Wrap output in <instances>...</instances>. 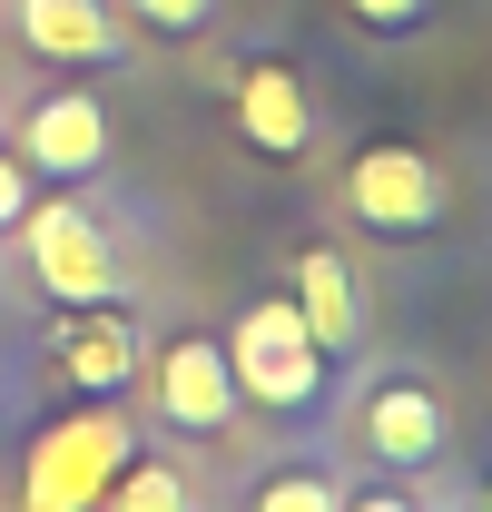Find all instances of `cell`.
I'll return each mask as SVG.
<instances>
[{"mask_svg": "<svg viewBox=\"0 0 492 512\" xmlns=\"http://www.w3.org/2000/svg\"><path fill=\"white\" fill-rule=\"evenodd\" d=\"M227 375H237V404H256V414H276V424H315L325 414V384H335V365H325V345L306 335V316L286 306V296H256L227 335Z\"/></svg>", "mask_w": 492, "mask_h": 512, "instance_id": "obj_1", "label": "cell"}, {"mask_svg": "<svg viewBox=\"0 0 492 512\" xmlns=\"http://www.w3.org/2000/svg\"><path fill=\"white\" fill-rule=\"evenodd\" d=\"M128 453H138V424H128L119 404L60 414V424L30 444V463H20V512H89Z\"/></svg>", "mask_w": 492, "mask_h": 512, "instance_id": "obj_2", "label": "cell"}, {"mask_svg": "<svg viewBox=\"0 0 492 512\" xmlns=\"http://www.w3.org/2000/svg\"><path fill=\"white\" fill-rule=\"evenodd\" d=\"M10 237H20V256H30L40 296H60V306H119L128 296L119 247H109V227H99L79 197H30V217H20Z\"/></svg>", "mask_w": 492, "mask_h": 512, "instance_id": "obj_3", "label": "cell"}, {"mask_svg": "<svg viewBox=\"0 0 492 512\" xmlns=\"http://www.w3.org/2000/svg\"><path fill=\"white\" fill-rule=\"evenodd\" d=\"M345 207H355L365 237H433L453 217V188L414 138H374V148L345 158Z\"/></svg>", "mask_w": 492, "mask_h": 512, "instance_id": "obj_4", "label": "cell"}, {"mask_svg": "<svg viewBox=\"0 0 492 512\" xmlns=\"http://www.w3.org/2000/svg\"><path fill=\"white\" fill-rule=\"evenodd\" d=\"M148 414L168 424V434H227L237 424V375H227V345L207 335V325H178L168 345H148Z\"/></svg>", "mask_w": 492, "mask_h": 512, "instance_id": "obj_5", "label": "cell"}, {"mask_svg": "<svg viewBox=\"0 0 492 512\" xmlns=\"http://www.w3.org/2000/svg\"><path fill=\"white\" fill-rule=\"evenodd\" d=\"M355 444H365V463H384V473H433V463H453V404L433 394L424 375H374L365 404H355Z\"/></svg>", "mask_w": 492, "mask_h": 512, "instance_id": "obj_6", "label": "cell"}, {"mask_svg": "<svg viewBox=\"0 0 492 512\" xmlns=\"http://www.w3.org/2000/svg\"><path fill=\"white\" fill-rule=\"evenodd\" d=\"M20 168L50 178V188L99 178V168H109V99L79 89V79H69V89H40L30 119H20Z\"/></svg>", "mask_w": 492, "mask_h": 512, "instance_id": "obj_7", "label": "cell"}, {"mask_svg": "<svg viewBox=\"0 0 492 512\" xmlns=\"http://www.w3.org/2000/svg\"><path fill=\"white\" fill-rule=\"evenodd\" d=\"M50 365L60 384H79L89 404H119L138 365H148V335H138V306H60L50 325Z\"/></svg>", "mask_w": 492, "mask_h": 512, "instance_id": "obj_8", "label": "cell"}, {"mask_svg": "<svg viewBox=\"0 0 492 512\" xmlns=\"http://www.w3.org/2000/svg\"><path fill=\"white\" fill-rule=\"evenodd\" d=\"M237 138L256 158H286V168L315 148V99H306V79L286 60H246L237 69Z\"/></svg>", "mask_w": 492, "mask_h": 512, "instance_id": "obj_9", "label": "cell"}, {"mask_svg": "<svg viewBox=\"0 0 492 512\" xmlns=\"http://www.w3.org/2000/svg\"><path fill=\"white\" fill-rule=\"evenodd\" d=\"M10 20H20V40H30L40 60H69V69L128 60V20L109 10V0H20Z\"/></svg>", "mask_w": 492, "mask_h": 512, "instance_id": "obj_10", "label": "cell"}, {"mask_svg": "<svg viewBox=\"0 0 492 512\" xmlns=\"http://www.w3.org/2000/svg\"><path fill=\"white\" fill-rule=\"evenodd\" d=\"M306 335L325 345V365H345V355H365V296H355V266L345 247H306L296 256V296H286Z\"/></svg>", "mask_w": 492, "mask_h": 512, "instance_id": "obj_11", "label": "cell"}, {"mask_svg": "<svg viewBox=\"0 0 492 512\" xmlns=\"http://www.w3.org/2000/svg\"><path fill=\"white\" fill-rule=\"evenodd\" d=\"M89 512H197V483H187L178 453H148V444H138L119 473H109V493H99Z\"/></svg>", "mask_w": 492, "mask_h": 512, "instance_id": "obj_12", "label": "cell"}, {"mask_svg": "<svg viewBox=\"0 0 492 512\" xmlns=\"http://www.w3.org/2000/svg\"><path fill=\"white\" fill-rule=\"evenodd\" d=\"M246 512H345V483L325 463H276V473H256Z\"/></svg>", "mask_w": 492, "mask_h": 512, "instance_id": "obj_13", "label": "cell"}, {"mask_svg": "<svg viewBox=\"0 0 492 512\" xmlns=\"http://www.w3.org/2000/svg\"><path fill=\"white\" fill-rule=\"evenodd\" d=\"M119 20H138V30H158V40H187V30H207L217 20V0H109Z\"/></svg>", "mask_w": 492, "mask_h": 512, "instance_id": "obj_14", "label": "cell"}, {"mask_svg": "<svg viewBox=\"0 0 492 512\" xmlns=\"http://www.w3.org/2000/svg\"><path fill=\"white\" fill-rule=\"evenodd\" d=\"M345 20H365L374 40H404V30L433 20V0H345Z\"/></svg>", "mask_w": 492, "mask_h": 512, "instance_id": "obj_15", "label": "cell"}, {"mask_svg": "<svg viewBox=\"0 0 492 512\" xmlns=\"http://www.w3.org/2000/svg\"><path fill=\"white\" fill-rule=\"evenodd\" d=\"M345 512H433L414 493V473H384V483H345Z\"/></svg>", "mask_w": 492, "mask_h": 512, "instance_id": "obj_16", "label": "cell"}, {"mask_svg": "<svg viewBox=\"0 0 492 512\" xmlns=\"http://www.w3.org/2000/svg\"><path fill=\"white\" fill-rule=\"evenodd\" d=\"M30 197H40V178L20 168V148H0V237H10V227L30 217Z\"/></svg>", "mask_w": 492, "mask_h": 512, "instance_id": "obj_17", "label": "cell"}]
</instances>
